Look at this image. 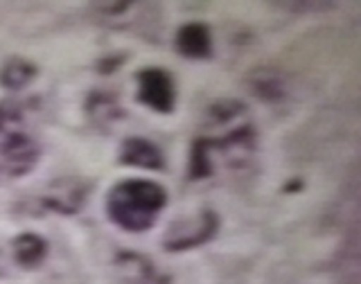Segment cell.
I'll list each match as a JSON object with an SVG mask.
<instances>
[{"mask_svg":"<svg viewBox=\"0 0 361 284\" xmlns=\"http://www.w3.org/2000/svg\"><path fill=\"white\" fill-rule=\"evenodd\" d=\"M167 206V192L147 178H127L113 185L106 197L109 219L127 233H145Z\"/></svg>","mask_w":361,"mask_h":284,"instance_id":"obj_1","label":"cell"},{"mask_svg":"<svg viewBox=\"0 0 361 284\" xmlns=\"http://www.w3.org/2000/svg\"><path fill=\"white\" fill-rule=\"evenodd\" d=\"M219 230V217L212 210H201L192 217L174 221L165 233L163 246L165 251H190L201 244H208Z\"/></svg>","mask_w":361,"mask_h":284,"instance_id":"obj_2","label":"cell"},{"mask_svg":"<svg viewBox=\"0 0 361 284\" xmlns=\"http://www.w3.org/2000/svg\"><path fill=\"white\" fill-rule=\"evenodd\" d=\"M138 82V101L147 109H152L161 116L174 111L176 104V88L174 79L163 68H145L135 75Z\"/></svg>","mask_w":361,"mask_h":284,"instance_id":"obj_3","label":"cell"},{"mask_svg":"<svg viewBox=\"0 0 361 284\" xmlns=\"http://www.w3.org/2000/svg\"><path fill=\"white\" fill-rule=\"evenodd\" d=\"M90 187L84 178H59L48 185L43 195V206L59 214H77L84 208V203L90 195Z\"/></svg>","mask_w":361,"mask_h":284,"instance_id":"obj_4","label":"cell"},{"mask_svg":"<svg viewBox=\"0 0 361 284\" xmlns=\"http://www.w3.org/2000/svg\"><path fill=\"white\" fill-rule=\"evenodd\" d=\"M25 140H30V135L25 131V116H23L18 101H0V156Z\"/></svg>","mask_w":361,"mask_h":284,"instance_id":"obj_5","label":"cell"},{"mask_svg":"<svg viewBox=\"0 0 361 284\" xmlns=\"http://www.w3.org/2000/svg\"><path fill=\"white\" fill-rule=\"evenodd\" d=\"M176 52L192 61H203L212 56L210 30L203 23H188L176 32Z\"/></svg>","mask_w":361,"mask_h":284,"instance_id":"obj_6","label":"cell"},{"mask_svg":"<svg viewBox=\"0 0 361 284\" xmlns=\"http://www.w3.org/2000/svg\"><path fill=\"white\" fill-rule=\"evenodd\" d=\"M120 163L127 167H140V169H152V172H161L165 167V158L161 149L145 138H127L120 144Z\"/></svg>","mask_w":361,"mask_h":284,"instance_id":"obj_7","label":"cell"},{"mask_svg":"<svg viewBox=\"0 0 361 284\" xmlns=\"http://www.w3.org/2000/svg\"><path fill=\"white\" fill-rule=\"evenodd\" d=\"M48 255V242L37 233H23L14 240V259L23 268H37Z\"/></svg>","mask_w":361,"mask_h":284,"instance_id":"obj_8","label":"cell"},{"mask_svg":"<svg viewBox=\"0 0 361 284\" xmlns=\"http://www.w3.org/2000/svg\"><path fill=\"white\" fill-rule=\"evenodd\" d=\"M86 111H88V118L93 120V124L97 129H111L113 124L122 118V111L118 106V101L106 93L88 95Z\"/></svg>","mask_w":361,"mask_h":284,"instance_id":"obj_9","label":"cell"},{"mask_svg":"<svg viewBox=\"0 0 361 284\" xmlns=\"http://www.w3.org/2000/svg\"><path fill=\"white\" fill-rule=\"evenodd\" d=\"M3 158V165L11 176H25L32 172V167L39 163V147L30 140H25L23 144L9 149L7 154L0 156Z\"/></svg>","mask_w":361,"mask_h":284,"instance_id":"obj_10","label":"cell"},{"mask_svg":"<svg viewBox=\"0 0 361 284\" xmlns=\"http://www.w3.org/2000/svg\"><path fill=\"white\" fill-rule=\"evenodd\" d=\"M39 75V68L27 59H9L0 68V84L7 90H23Z\"/></svg>","mask_w":361,"mask_h":284,"instance_id":"obj_11","label":"cell"},{"mask_svg":"<svg viewBox=\"0 0 361 284\" xmlns=\"http://www.w3.org/2000/svg\"><path fill=\"white\" fill-rule=\"evenodd\" d=\"M214 172V140L197 138L190 152V178H206Z\"/></svg>","mask_w":361,"mask_h":284,"instance_id":"obj_12","label":"cell"},{"mask_svg":"<svg viewBox=\"0 0 361 284\" xmlns=\"http://www.w3.org/2000/svg\"><path fill=\"white\" fill-rule=\"evenodd\" d=\"M122 278L118 284H152L154 282V271L147 262V257H135V255H124L118 262Z\"/></svg>","mask_w":361,"mask_h":284,"instance_id":"obj_13","label":"cell"},{"mask_svg":"<svg viewBox=\"0 0 361 284\" xmlns=\"http://www.w3.org/2000/svg\"><path fill=\"white\" fill-rule=\"evenodd\" d=\"M244 106L240 101H219V104L212 106V120L214 122H226L231 118H237V113H242Z\"/></svg>","mask_w":361,"mask_h":284,"instance_id":"obj_14","label":"cell"},{"mask_svg":"<svg viewBox=\"0 0 361 284\" xmlns=\"http://www.w3.org/2000/svg\"><path fill=\"white\" fill-rule=\"evenodd\" d=\"M0 259H3V257H0ZM0 273H3V262H0Z\"/></svg>","mask_w":361,"mask_h":284,"instance_id":"obj_15","label":"cell"}]
</instances>
